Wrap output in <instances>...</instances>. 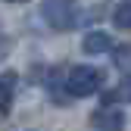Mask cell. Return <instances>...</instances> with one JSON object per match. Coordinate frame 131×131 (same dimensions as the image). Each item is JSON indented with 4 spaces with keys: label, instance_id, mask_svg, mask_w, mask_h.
<instances>
[{
    "label": "cell",
    "instance_id": "cell-5",
    "mask_svg": "<svg viewBox=\"0 0 131 131\" xmlns=\"http://www.w3.org/2000/svg\"><path fill=\"white\" fill-rule=\"evenodd\" d=\"M16 72H3L0 75V109L9 112L13 109V97H16Z\"/></svg>",
    "mask_w": 131,
    "mask_h": 131
},
{
    "label": "cell",
    "instance_id": "cell-1",
    "mask_svg": "<svg viewBox=\"0 0 131 131\" xmlns=\"http://www.w3.org/2000/svg\"><path fill=\"white\" fill-rule=\"evenodd\" d=\"M41 19L53 31H69L78 25V0H41Z\"/></svg>",
    "mask_w": 131,
    "mask_h": 131
},
{
    "label": "cell",
    "instance_id": "cell-8",
    "mask_svg": "<svg viewBox=\"0 0 131 131\" xmlns=\"http://www.w3.org/2000/svg\"><path fill=\"white\" fill-rule=\"evenodd\" d=\"M116 97H119V100H125V103H131V75H125V78L119 81V91H116V94H106V103L116 100Z\"/></svg>",
    "mask_w": 131,
    "mask_h": 131
},
{
    "label": "cell",
    "instance_id": "cell-3",
    "mask_svg": "<svg viewBox=\"0 0 131 131\" xmlns=\"http://www.w3.org/2000/svg\"><path fill=\"white\" fill-rule=\"evenodd\" d=\"M91 125L97 131H125V112L112 109V106H103L91 116Z\"/></svg>",
    "mask_w": 131,
    "mask_h": 131
},
{
    "label": "cell",
    "instance_id": "cell-6",
    "mask_svg": "<svg viewBox=\"0 0 131 131\" xmlns=\"http://www.w3.org/2000/svg\"><path fill=\"white\" fill-rule=\"evenodd\" d=\"M112 25L122 28V31H131V0H119L116 9H112Z\"/></svg>",
    "mask_w": 131,
    "mask_h": 131
},
{
    "label": "cell",
    "instance_id": "cell-7",
    "mask_svg": "<svg viewBox=\"0 0 131 131\" xmlns=\"http://www.w3.org/2000/svg\"><path fill=\"white\" fill-rule=\"evenodd\" d=\"M112 62L119 69H131V41L122 44V47H112Z\"/></svg>",
    "mask_w": 131,
    "mask_h": 131
},
{
    "label": "cell",
    "instance_id": "cell-9",
    "mask_svg": "<svg viewBox=\"0 0 131 131\" xmlns=\"http://www.w3.org/2000/svg\"><path fill=\"white\" fill-rule=\"evenodd\" d=\"M6 3H25V0H6Z\"/></svg>",
    "mask_w": 131,
    "mask_h": 131
},
{
    "label": "cell",
    "instance_id": "cell-4",
    "mask_svg": "<svg viewBox=\"0 0 131 131\" xmlns=\"http://www.w3.org/2000/svg\"><path fill=\"white\" fill-rule=\"evenodd\" d=\"M81 50L97 56V53H106L112 50V35H106V31H88L84 41H81Z\"/></svg>",
    "mask_w": 131,
    "mask_h": 131
},
{
    "label": "cell",
    "instance_id": "cell-2",
    "mask_svg": "<svg viewBox=\"0 0 131 131\" xmlns=\"http://www.w3.org/2000/svg\"><path fill=\"white\" fill-rule=\"evenodd\" d=\"M103 84V72L94 69V66H75V69L66 72V91L69 97H78V100H84V97H94Z\"/></svg>",
    "mask_w": 131,
    "mask_h": 131
}]
</instances>
